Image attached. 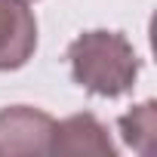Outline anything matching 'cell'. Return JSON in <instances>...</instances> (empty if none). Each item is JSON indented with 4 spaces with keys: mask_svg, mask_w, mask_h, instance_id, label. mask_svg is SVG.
I'll return each instance as SVG.
<instances>
[{
    "mask_svg": "<svg viewBox=\"0 0 157 157\" xmlns=\"http://www.w3.org/2000/svg\"><path fill=\"white\" fill-rule=\"evenodd\" d=\"M65 59L74 83L102 99H120L132 93L142 71V59L126 34L108 28L83 31L80 37H74L65 49Z\"/></svg>",
    "mask_w": 157,
    "mask_h": 157,
    "instance_id": "1",
    "label": "cell"
},
{
    "mask_svg": "<svg viewBox=\"0 0 157 157\" xmlns=\"http://www.w3.org/2000/svg\"><path fill=\"white\" fill-rule=\"evenodd\" d=\"M56 117L31 105L0 108V157L16 154H52Z\"/></svg>",
    "mask_w": 157,
    "mask_h": 157,
    "instance_id": "2",
    "label": "cell"
},
{
    "mask_svg": "<svg viewBox=\"0 0 157 157\" xmlns=\"http://www.w3.org/2000/svg\"><path fill=\"white\" fill-rule=\"evenodd\" d=\"M37 52V19L25 0H0V71H19Z\"/></svg>",
    "mask_w": 157,
    "mask_h": 157,
    "instance_id": "3",
    "label": "cell"
},
{
    "mask_svg": "<svg viewBox=\"0 0 157 157\" xmlns=\"http://www.w3.org/2000/svg\"><path fill=\"white\" fill-rule=\"evenodd\" d=\"M52 154H99V157H114L117 145L108 136V126L90 114H71L62 123H56L52 132Z\"/></svg>",
    "mask_w": 157,
    "mask_h": 157,
    "instance_id": "4",
    "label": "cell"
},
{
    "mask_svg": "<svg viewBox=\"0 0 157 157\" xmlns=\"http://www.w3.org/2000/svg\"><path fill=\"white\" fill-rule=\"evenodd\" d=\"M126 145H132L139 154H148L151 151V139H154V99L129 108L126 114H120L117 120Z\"/></svg>",
    "mask_w": 157,
    "mask_h": 157,
    "instance_id": "5",
    "label": "cell"
},
{
    "mask_svg": "<svg viewBox=\"0 0 157 157\" xmlns=\"http://www.w3.org/2000/svg\"><path fill=\"white\" fill-rule=\"evenodd\" d=\"M25 3H31V0H25Z\"/></svg>",
    "mask_w": 157,
    "mask_h": 157,
    "instance_id": "6",
    "label": "cell"
}]
</instances>
